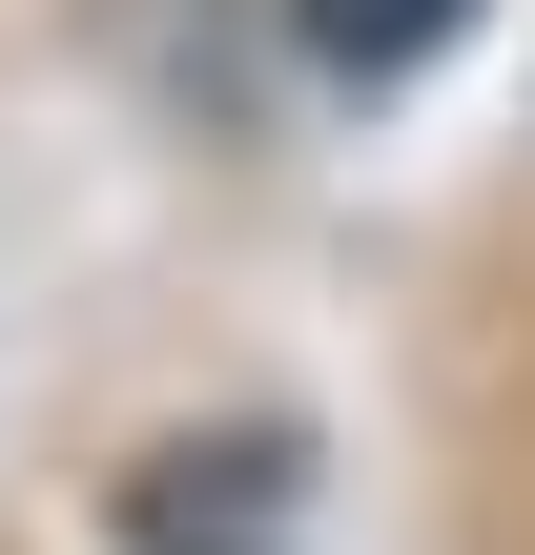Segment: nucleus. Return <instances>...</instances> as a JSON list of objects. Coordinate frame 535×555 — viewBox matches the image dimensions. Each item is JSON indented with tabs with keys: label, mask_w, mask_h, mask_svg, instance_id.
<instances>
[{
	"label": "nucleus",
	"mask_w": 535,
	"mask_h": 555,
	"mask_svg": "<svg viewBox=\"0 0 535 555\" xmlns=\"http://www.w3.org/2000/svg\"><path fill=\"white\" fill-rule=\"evenodd\" d=\"M124 535H144V555H289V535H309V453H289V433H227V453H144Z\"/></svg>",
	"instance_id": "obj_1"
},
{
	"label": "nucleus",
	"mask_w": 535,
	"mask_h": 555,
	"mask_svg": "<svg viewBox=\"0 0 535 555\" xmlns=\"http://www.w3.org/2000/svg\"><path fill=\"white\" fill-rule=\"evenodd\" d=\"M454 21H474V0H309V62H330V82H412Z\"/></svg>",
	"instance_id": "obj_2"
}]
</instances>
